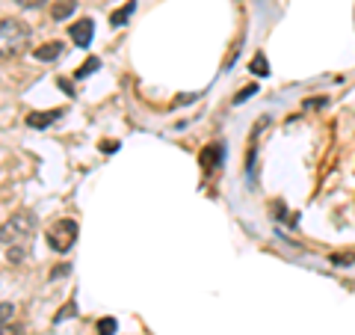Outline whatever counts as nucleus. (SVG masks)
Segmentation results:
<instances>
[{
    "label": "nucleus",
    "mask_w": 355,
    "mask_h": 335,
    "mask_svg": "<svg viewBox=\"0 0 355 335\" xmlns=\"http://www.w3.org/2000/svg\"><path fill=\"white\" fill-rule=\"evenodd\" d=\"M74 9H77L74 0H57V3L51 6V15L57 18V21H65V18H69V15L74 13Z\"/></svg>",
    "instance_id": "1a4fd4ad"
},
{
    "label": "nucleus",
    "mask_w": 355,
    "mask_h": 335,
    "mask_svg": "<svg viewBox=\"0 0 355 335\" xmlns=\"http://www.w3.org/2000/svg\"><path fill=\"white\" fill-rule=\"evenodd\" d=\"M101 149H104V152H116V149H119V142H113V140H110V142H104Z\"/></svg>",
    "instance_id": "6ab92c4d"
},
{
    "label": "nucleus",
    "mask_w": 355,
    "mask_h": 335,
    "mask_svg": "<svg viewBox=\"0 0 355 335\" xmlns=\"http://www.w3.org/2000/svg\"><path fill=\"white\" fill-rule=\"evenodd\" d=\"M252 72H254V74H261V77H263V74H270V69H266V57H263V54H258V57L252 60Z\"/></svg>",
    "instance_id": "ddd939ff"
},
{
    "label": "nucleus",
    "mask_w": 355,
    "mask_h": 335,
    "mask_svg": "<svg viewBox=\"0 0 355 335\" xmlns=\"http://www.w3.org/2000/svg\"><path fill=\"white\" fill-rule=\"evenodd\" d=\"M92 36H95V24L89 18L71 24V39H74L77 48H89V44H92Z\"/></svg>",
    "instance_id": "20e7f679"
},
{
    "label": "nucleus",
    "mask_w": 355,
    "mask_h": 335,
    "mask_svg": "<svg viewBox=\"0 0 355 335\" xmlns=\"http://www.w3.org/2000/svg\"><path fill=\"white\" fill-rule=\"evenodd\" d=\"M0 335H21V327H12V323H0Z\"/></svg>",
    "instance_id": "dca6fc26"
},
{
    "label": "nucleus",
    "mask_w": 355,
    "mask_h": 335,
    "mask_svg": "<svg viewBox=\"0 0 355 335\" xmlns=\"http://www.w3.org/2000/svg\"><path fill=\"white\" fill-rule=\"evenodd\" d=\"M62 51H65V44H62V42H44L42 48L33 51V57L42 60V63H51V60H57Z\"/></svg>",
    "instance_id": "423d86ee"
},
{
    "label": "nucleus",
    "mask_w": 355,
    "mask_h": 335,
    "mask_svg": "<svg viewBox=\"0 0 355 335\" xmlns=\"http://www.w3.org/2000/svg\"><path fill=\"white\" fill-rule=\"evenodd\" d=\"M30 48V27L18 18H3L0 21V60L21 57Z\"/></svg>",
    "instance_id": "f257e3e1"
},
{
    "label": "nucleus",
    "mask_w": 355,
    "mask_h": 335,
    "mask_svg": "<svg viewBox=\"0 0 355 335\" xmlns=\"http://www.w3.org/2000/svg\"><path fill=\"white\" fill-rule=\"evenodd\" d=\"M33 234H36V217L21 211V214H12L3 226H0V240L9 243V247H18V243H27Z\"/></svg>",
    "instance_id": "f03ea898"
},
{
    "label": "nucleus",
    "mask_w": 355,
    "mask_h": 335,
    "mask_svg": "<svg viewBox=\"0 0 355 335\" xmlns=\"http://www.w3.org/2000/svg\"><path fill=\"white\" fill-rule=\"evenodd\" d=\"M15 318V306L12 303H0V323H12Z\"/></svg>",
    "instance_id": "f8f14e48"
},
{
    "label": "nucleus",
    "mask_w": 355,
    "mask_h": 335,
    "mask_svg": "<svg viewBox=\"0 0 355 335\" xmlns=\"http://www.w3.org/2000/svg\"><path fill=\"white\" fill-rule=\"evenodd\" d=\"M133 13H137V0H128L125 6L116 9V13L110 15V24H113V27H121V24H125V21H128Z\"/></svg>",
    "instance_id": "6e6552de"
},
{
    "label": "nucleus",
    "mask_w": 355,
    "mask_h": 335,
    "mask_svg": "<svg viewBox=\"0 0 355 335\" xmlns=\"http://www.w3.org/2000/svg\"><path fill=\"white\" fill-rule=\"evenodd\" d=\"M254 92H258V86H249V89H243V92L234 98V104H243V101H246V98H252Z\"/></svg>",
    "instance_id": "2eb2a0df"
},
{
    "label": "nucleus",
    "mask_w": 355,
    "mask_h": 335,
    "mask_svg": "<svg viewBox=\"0 0 355 335\" xmlns=\"http://www.w3.org/2000/svg\"><path fill=\"white\" fill-rule=\"evenodd\" d=\"M98 65H101V60H98V57H89V60L80 65V69H77V77H89V74L98 69Z\"/></svg>",
    "instance_id": "9d476101"
},
{
    "label": "nucleus",
    "mask_w": 355,
    "mask_h": 335,
    "mask_svg": "<svg viewBox=\"0 0 355 335\" xmlns=\"http://www.w3.org/2000/svg\"><path fill=\"white\" fill-rule=\"evenodd\" d=\"M18 6H24V9H39V6H44L48 0H15Z\"/></svg>",
    "instance_id": "4468645a"
},
{
    "label": "nucleus",
    "mask_w": 355,
    "mask_h": 335,
    "mask_svg": "<svg viewBox=\"0 0 355 335\" xmlns=\"http://www.w3.org/2000/svg\"><path fill=\"white\" fill-rule=\"evenodd\" d=\"M74 240H77V222L74 220L53 222L51 231H48V243H51V250H57V252H69L74 247Z\"/></svg>",
    "instance_id": "7ed1b4c3"
},
{
    "label": "nucleus",
    "mask_w": 355,
    "mask_h": 335,
    "mask_svg": "<svg viewBox=\"0 0 355 335\" xmlns=\"http://www.w3.org/2000/svg\"><path fill=\"white\" fill-rule=\"evenodd\" d=\"M335 264H352V255H335Z\"/></svg>",
    "instance_id": "a211bd4d"
},
{
    "label": "nucleus",
    "mask_w": 355,
    "mask_h": 335,
    "mask_svg": "<svg viewBox=\"0 0 355 335\" xmlns=\"http://www.w3.org/2000/svg\"><path fill=\"white\" fill-rule=\"evenodd\" d=\"M98 335H116V318L98 320Z\"/></svg>",
    "instance_id": "9b49d317"
},
{
    "label": "nucleus",
    "mask_w": 355,
    "mask_h": 335,
    "mask_svg": "<svg viewBox=\"0 0 355 335\" xmlns=\"http://www.w3.org/2000/svg\"><path fill=\"white\" fill-rule=\"evenodd\" d=\"M24 259V250L21 247H9V261H21Z\"/></svg>",
    "instance_id": "f3484780"
},
{
    "label": "nucleus",
    "mask_w": 355,
    "mask_h": 335,
    "mask_svg": "<svg viewBox=\"0 0 355 335\" xmlns=\"http://www.w3.org/2000/svg\"><path fill=\"white\" fill-rule=\"evenodd\" d=\"M219 163H222V146H219V142H210V146L202 152V166L207 172H214Z\"/></svg>",
    "instance_id": "0eeeda50"
},
{
    "label": "nucleus",
    "mask_w": 355,
    "mask_h": 335,
    "mask_svg": "<svg viewBox=\"0 0 355 335\" xmlns=\"http://www.w3.org/2000/svg\"><path fill=\"white\" fill-rule=\"evenodd\" d=\"M62 113H65V110H42V113H30L27 116V125L30 128H48L57 119H62Z\"/></svg>",
    "instance_id": "39448f33"
}]
</instances>
